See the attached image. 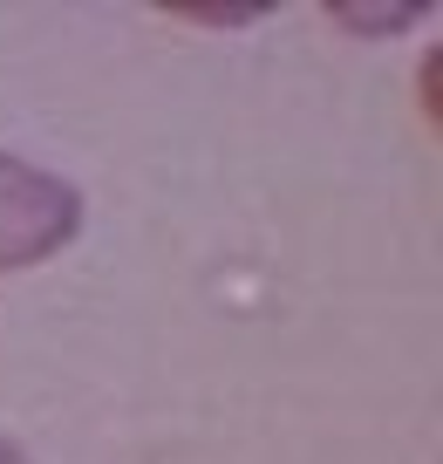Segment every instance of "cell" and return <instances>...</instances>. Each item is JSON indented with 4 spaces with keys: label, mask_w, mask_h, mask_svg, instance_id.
<instances>
[{
    "label": "cell",
    "mask_w": 443,
    "mask_h": 464,
    "mask_svg": "<svg viewBox=\"0 0 443 464\" xmlns=\"http://www.w3.org/2000/svg\"><path fill=\"white\" fill-rule=\"evenodd\" d=\"M0 464H34V458H28L21 444H7V437H0Z\"/></svg>",
    "instance_id": "cell-3"
},
{
    "label": "cell",
    "mask_w": 443,
    "mask_h": 464,
    "mask_svg": "<svg viewBox=\"0 0 443 464\" xmlns=\"http://www.w3.org/2000/svg\"><path fill=\"white\" fill-rule=\"evenodd\" d=\"M334 21H348V28H409V21H423V7H402V14H342L334 7Z\"/></svg>",
    "instance_id": "cell-2"
},
{
    "label": "cell",
    "mask_w": 443,
    "mask_h": 464,
    "mask_svg": "<svg viewBox=\"0 0 443 464\" xmlns=\"http://www.w3.org/2000/svg\"><path fill=\"white\" fill-rule=\"evenodd\" d=\"M82 232V191L34 158L0 150V274H34Z\"/></svg>",
    "instance_id": "cell-1"
}]
</instances>
